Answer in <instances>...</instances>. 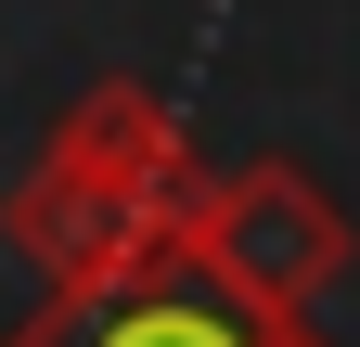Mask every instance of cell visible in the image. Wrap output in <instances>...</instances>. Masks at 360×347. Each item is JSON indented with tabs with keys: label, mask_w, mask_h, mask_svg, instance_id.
<instances>
[{
	"label": "cell",
	"mask_w": 360,
	"mask_h": 347,
	"mask_svg": "<svg viewBox=\"0 0 360 347\" xmlns=\"http://www.w3.org/2000/svg\"><path fill=\"white\" fill-rule=\"evenodd\" d=\"M206 206V167L180 142V116L142 91V77H90V91L52 116L39 167L0 206V244L39 270L52 309H116L129 283L180 270V232Z\"/></svg>",
	"instance_id": "cell-1"
},
{
	"label": "cell",
	"mask_w": 360,
	"mask_h": 347,
	"mask_svg": "<svg viewBox=\"0 0 360 347\" xmlns=\"http://www.w3.org/2000/svg\"><path fill=\"white\" fill-rule=\"evenodd\" d=\"M180 257H193L206 283H232L245 309L309 322V309L335 296V270H347V219H335V193L309 181V167L257 155V167H219V181H206V206H193V232H180Z\"/></svg>",
	"instance_id": "cell-2"
},
{
	"label": "cell",
	"mask_w": 360,
	"mask_h": 347,
	"mask_svg": "<svg viewBox=\"0 0 360 347\" xmlns=\"http://www.w3.org/2000/svg\"><path fill=\"white\" fill-rule=\"evenodd\" d=\"M13 347H322V334H309V322L245 309L232 283H206L193 257H180V270L129 283L116 309H52V296H39V322H26Z\"/></svg>",
	"instance_id": "cell-3"
}]
</instances>
